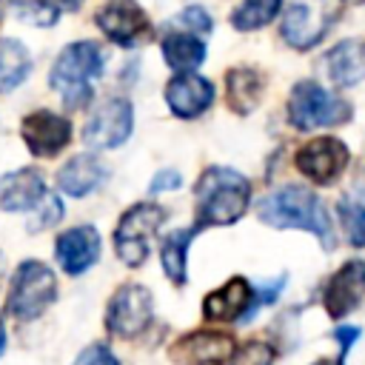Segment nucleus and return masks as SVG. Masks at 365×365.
<instances>
[{
	"instance_id": "obj_1",
	"label": "nucleus",
	"mask_w": 365,
	"mask_h": 365,
	"mask_svg": "<svg viewBox=\"0 0 365 365\" xmlns=\"http://www.w3.org/2000/svg\"><path fill=\"white\" fill-rule=\"evenodd\" d=\"M194 228L211 225H231L237 222L251 205V182L225 165H211L200 174L194 188Z\"/></svg>"
},
{
	"instance_id": "obj_2",
	"label": "nucleus",
	"mask_w": 365,
	"mask_h": 365,
	"mask_svg": "<svg viewBox=\"0 0 365 365\" xmlns=\"http://www.w3.org/2000/svg\"><path fill=\"white\" fill-rule=\"evenodd\" d=\"M257 217L271 228H299L314 234L325 251L334 248V228L325 205L311 188L302 185H282L265 194L257 205Z\"/></svg>"
},
{
	"instance_id": "obj_3",
	"label": "nucleus",
	"mask_w": 365,
	"mask_h": 365,
	"mask_svg": "<svg viewBox=\"0 0 365 365\" xmlns=\"http://www.w3.org/2000/svg\"><path fill=\"white\" fill-rule=\"evenodd\" d=\"M103 66H106V57L97 43H91V40L68 43L57 54V60L48 71V86L60 94V100L68 111H77V108L88 106V100L94 94V80L103 77Z\"/></svg>"
},
{
	"instance_id": "obj_4",
	"label": "nucleus",
	"mask_w": 365,
	"mask_h": 365,
	"mask_svg": "<svg viewBox=\"0 0 365 365\" xmlns=\"http://www.w3.org/2000/svg\"><path fill=\"white\" fill-rule=\"evenodd\" d=\"M288 120L299 131H314V128H328L351 120V103L342 100L339 94L322 88L314 80H302L291 88L288 97Z\"/></svg>"
},
{
	"instance_id": "obj_5",
	"label": "nucleus",
	"mask_w": 365,
	"mask_h": 365,
	"mask_svg": "<svg viewBox=\"0 0 365 365\" xmlns=\"http://www.w3.org/2000/svg\"><path fill=\"white\" fill-rule=\"evenodd\" d=\"M57 299V277L40 259H23L9 285L6 308L17 319H37Z\"/></svg>"
},
{
	"instance_id": "obj_6",
	"label": "nucleus",
	"mask_w": 365,
	"mask_h": 365,
	"mask_svg": "<svg viewBox=\"0 0 365 365\" xmlns=\"http://www.w3.org/2000/svg\"><path fill=\"white\" fill-rule=\"evenodd\" d=\"M163 220H165V211L157 202L131 205L114 228V251L120 262H125L128 268H140L148 259L151 240L157 237V228L163 225Z\"/></svg>"
},
{
	"instance_id": "obj_7",
	"label": "nucleus",
	"mask_w": 365,
	"mask_h": 365,
	"mask_svg": "<svg viewBox=\"0 0 365 365\" xmlns=\"http://www.w3.org/2000/svg\"><path fill=\"white\" fill-rule=\"evenodd\" d=\"M336 14L339 6L334 0H291L282 14L279 34L291 48L308 51L331 31Z\"/></svg>"
},
{
	"instance_id": "obj_8",
	"label": "nucleus",
	"mask_w": 365,
	"mask_h": 365,
	"mask_svg": "<svg viewBox=\"0 0 365 365\" xmlns=\"http://www.w3.org/2000/svg\"><path fill=\"white\" fill-rule=\"evenodd\" d=\"M151 317H154V297L140 282L120 285L106 305V328L111 336L120 339H131L143 334L151 325Z\"/></svg>"
},
{
	"instance_id": "obj_9",
	"label": "nucleus",
	"mask_w": 365,
	"mask_h": 365,
	"mask_svg": "<svg viewBox=\"0 0 365 365\" xmlns=\"http://www.w3.org/2000/svg\"><path fill=\"white\" fill-rule=\"evenodd\" d=\"M134 128V108L125 97H108L103 100L83 125V143L97 151H108L123 145L131 137Z\"/></svg>"
},
{
	"instance_id": "obj_10",
	"label": "nucleus",
	"mask_w": 365,
	"mask_h": 365,
	"mask_svg": "<svg viewBox=\"0 0 365 365\" xmlns=\"http://www.w3.org/2000/svg\"><path fill=\"white\" fill-rule=\"evenodd\" d=\"M237 351V342L228 331H188L171 342L168 356L174 365H228Z\"/></svg>"
},
{
	"instance_id": "obj_11",
	"label": "nucleus",
	"mask_w": 365,
	"mask_h": 365,
	"mask_svg": "<svg viewBox=\"0 0 365 365\" xmlns=\"http://www.w3.org/2000/svg\"><path fill=\"white\" fill-rule=\"evenodd\" d=\"M20 137L31 157L51 160L71 143V120L57 111L37 108L20 120Z\"/></svg>"
},
{
	"instance_id": "obj_12",
	"label": "nucleus",
	"mask_w": 365,
	"mask_h": 365,
	"mask_svg": "<svg viewBox=\"0 0 365 365\" xmlns=\"http://www.w3.org/2000/svg\"><path fill=\"white\" fill-rule=\"evenodd\" d=\"M348 160H351V154H348V145L342 140H336V137H314L297 151L294 165L311 182L331 185L345 171Z\"/></svg>"
},
{
	"instance_id": "obj_13",
	"label": "nucleus",
	"mask_w": 365,
	"mask_h": 365,
	"mask_svg": "<svg viewBox=\"0 0 365 365\" xmlns=\"http://www.w3.org/2000/svg\"><path fill=\"white\" fill-rule=\"evenodd\" d=\"M365 299V259H348L339 265L322 288V308L331 319H342Z\"/></svg>"
},
{
	"instance_id": "obj_14",
	"label": "nucleus",
	"mask_w": 365,
	"mask_h": 365,
	"mask_svg": "<svg viewBox=\"0 0 365 365\" xmlns=\"http://www.w3.org/2000/svg\"><path fill=\"white\" fill-rule=\"evenodd\" d=\"M54 257H57V265L68 277L86 274L100 259V234H97V228L94 225H74V228L63 231L54 240Z\"/></svg>"
},
{
	"instance_id": "obj_15",
	"label": "nucleus",
	"mask_w": 365,
	"mask_h": 365,
	"mask_svg": "<svg viewBox=\"0 0 365 365\" xmlns=\"http://www.w3.org/2000/svg\"><path fill=\"white\" fill-rule=\"evenodd\" d=\"M94 23L117 46H134L151 31L145 11L134 3H108L94 14Z\"/></svg>"
},
{
	"instance_id": "obj_16",
	"label": "nucleus",
	"mask_w": 365,
	"mask_h": 365,
	"mask_svg": "<svg viewBox=\"0 0 365 365\" xmlns=\"http://www.w3.org/2000/svg\"><path fill=\"white\" fill-rule=\"evenodd\" d=\"M254 302V285L245 277H231L202 299V317L208 322H237L245 319Z\"/></svg>"
},
{
	"instance_id": "obj_17",
	"label": "nucleus",
	"mask_w": 365,
	"mask_h": 365,
	"mask_svg": "<svg viewBox=\"0 0 365 365\" xmlns=\"http://www.w3.org/2000/svg\"><path fill=\"white\" fill-rule=\"evenodd\" d=\"M165 103L177 117L194 120L214 103V86L200 74H174L165 83Z\"/></svg>"
},
{
	"instance_id": "obj_18",
	"label": "nucleus",
	"mask_w": 365,
	"mask_h": 365,
	"mask_svg": "<svg viewBox=\"0 0 365 365\" xmlns=\"http://www.w3.org/2000/svg\"><path fill=\"white\" fill-rule=\"evenodd\" d=\"M46 180L37 168L23 165L6 177H0V208L3 211H26L31 214L46 197Z\"/></svg>"
},
{
	"instance_id": "obj_19",
	"label": "nucleus",
	"mask_w": 365,
	"mask_h": 365,
	"mask_svg": "<svg viewBox=\"0 0 365 365\" xmlns=\"http://www.w3.org/2000/svg\"><path fill=\"white\" fill-rule=\"evenodd\" d=\"M106 180V165L94 154H74L57 168V188L68 197H88Z\"/></svg>"
},
{
	"instance_id": "obj_20",
	"label": "nucleus",
	"mask_w": 365,
	"mask_h": 365,
	"mask_svg": "<svg viewBox=\"0 0 365 365\" xmlns=\"http://www.w3.org/2000/svg\"><path fill=\"white\" fill-rule=\"evenodd\" d=\"M265 91V74L251 66H234L225 71V103L234 114H251Z\"/></svg>"
},
{
	"instance_id": "obj_21",
	"label": "nucleus",
	"mask_w": 365,
	"mask_h": 365,
	"mask_svg": "<svg viewBox=\"0 0 365 365\" xmlns=\"http://www.w3.org/2000/svg\"><path fill=\"white\" fill-rule=\"evenodd\" d=\"M322 71L334 86H356L365 77V43L342 40L322 54Z\"/></svg>"
},
{
	"instance_id": "obj_22",
	"label": "nucleus",
	"mask_w": 365,
	"mask_h": 365,
	"mask_svg": "<svg viewBox=\"0 0 365 365\" xmlns=\"http://www.w3.org/2000/svg\"><path fill=\"white\" fill-rule=\"evenodd\" d=\"M163 60L177 74H194V68L205 60V43L200 37H194V34L168 31L163 37Z\"/></svg>"
},
{
	"instance_id": "obj_23",
	"label": "nucleus",
	"mask_w": 365,
	"mask_h": 365,
	"mask_svg": "<svg viewBox=\"0 0 365 365\" xmlns=\"http://www.w3.org/2000/svg\"><path fill=\"white\" fill-rule=\"evenodd\" d=\"M194 237H197V228L191 225V228H177V231L165 234L163 242H160V262H163L165 277L174 285H185L188 282L185 259H188V245H191Z\"/></svg>"
},
{
	"instance_id": "obj_24",
	"label": "nucleus",
	"mask_w": 365,
	"mask_h": 365,
	"mask_svg": "<svg viewBox=\"0 0 365 365\" xmlns=\"http://www.w3.org/2000/svg\"><path fill=\"white\" fill-rule=\"evenodd\" d=\"M31 54L14 37H0V94L17 88L31 74Z\"/></svg>"
},
{
	"instance_id": "obj_25",
	"label": "nucleus",
	"mask_w": 365,
	"mask_h": 365,
	"mask_svg": "<svg viewBox=\"0 0 365 365\" xmlns=\"http://www.w3.org/2000/svg\"><path fill=\"white\" fill-rule=\"evenodd\" d=\"M282 9V0H242L231 11V26L237 31H257L265 29Z\"/></svg>"
},
{
	"instance_id": "obj_26",
	"label": "nucleus",
	"mask_w": 365,
	"mask_h": 365,
	"mask_svg": "<svg viewBox=\"0 0 365 365\" xmlns=\"http://www.w3.org/2000/svg\"><path fill=\"white\" fill-rule=\"evenodd\" d=\"M336 211H339V222H342L345 240L354 248H362L365 245V205L342 197L339 205H336Z\"/></svg>"
},
{
	"instance_id": "obj_27",
	"label": "nucleus",
	"mask_w": 365,
	"mask_h": 365,
	"mask_svg": "<svg viewBox=\"0 0 365 365\" xmlns=\"http://www.w3.org/2000/svg\"><path fill=\"white\" fill-rule=\"evenodd\" d=\"M168 26H171L174 31L200 37V34H208V31H211V14H208L202 6H188V9H182L180 14H174V17L168 20Z\"/></svg>"
},
{
	"instance_id": "obj_28",
	"label": "nucleus",
	"mask_w": 365,
	"mask_h": 365,
	"mask_svg": "<svg viewBox=\"0 0 365 365\" xmlns=\"http://www.w3.org/2000/svg\"><path fill=\"white\" fill-rule=\"evenodd\" d=\"M14 14H17L23 23L40 26V29L54 26L57 17H60V11H57L54 6H48V3H43V0H17V3H14Z\"/></svg>"
},
{
	"instance_id": "obj_29",
	"label": "nucleus",
	"mask_w": 365,
	"mask_h": 365,
	"mask_svg": "<svg viewBox=\"0 0 365 365\" xmlns=\"http://www.w3.org/2000/svg\"><path fill=\"white\" fill-rule=\"evenodd\" d=\"M63 220V202L57 194H46L43 202L31 211V220H29V231H46L51 225H57Z\"/></svg>"
},
{
	"instance_id": "obj_30",
	"label": "nucleus",
	"mask_w": 365,
	"mask_h": 365,
	"mask_svg": "<svg viewBox=\"0 0 365 365\" xmlns=\"http://www.w3.org/2000/svg\"><path fill=\"white\" fill-rule=\"evenodd\" d=\"M274 356L277 354L268 342L254 339V342H245L242 348H237L228 365H274Z\"/></svg>"
},
{
	"instance_id": "obj_31",
	"label": "nucleus",
	"mask_w": 365,
	"mask_h": 365,
	"mask_svg": "<svg viewBox=\"0 0 365 365\" xmlns=\"http://www.w3.org/2000/svg\"><path fill=\"white\" fill-rule=\"evenodd\" d=\"M74 365H120V359L111 354V348L106 342H91L77 359Z\"/></svg>"
},
{
	"instance_id": "obj_32",
	"label": "nucleus",
	"mask_w": 365,
	"mask_h": 365,
	"mask_svg": "<svg viewBox=\"0 0 365 365\" xmlns=\"http://www.w3.org/2000/svg\"><path fill=\"white\" fill-rule=\"evenodd\" d=\"M180 185H182L180 171L165 168V171L154 174V180H151V185H148V191H151V194H160V191H174V188H180Z\"/></svg>"
},
{
	"instance_id": "obj_33",
	"label": "nucleus",
	"mask_w": 365,
	"mask_h": 365,
	"mask_svg": "<svg viewBox=\"0 0 365 365\" xmlns=\"http://www.w3.org/2000/svg\"><path fill=\"white\" fill-rule=\"evenodd\" d=\"M334 339L339 342V356H336V359H339V362L345 365V359H348V351H351V345H354V342L359 339V328H356V325H342V328H336V331H334Z\"/></svg>"
},
{
	"instance_id": "obj_34",
	"label": "nucleus",
	"mask_w": 365,
	"mask_h": 365,
	"mask_svg": "<svg viewBox=\"0 0 365 365\" xmlns=\"http://www.w3.org/2000/svg\"><path fill=\"white\" fill-rule=\"evenodd\" d=\"M43 3L54 6L57 11H77V9L83 6V0H43Z\"/></svg>"
},
{
	"instance_id": "obj_35",
	"label": "nucleus",
	"mask_w": 365,
	"mask_h": 365,
	"mask_svg": "<svg viewBox=\"0 0 365 365\" xmlns=\"http://www.w3.org/2000/svg\"><path fill=\"white\" fill-rule=\"evenodd\" d=\"M356 188L365 194V165H362V168H359V174H356Z\"/></svg>"
},
{
	"instance_id": "obj_36",
	"label": "nucleus",
	"mask_w": 365,
	"mask_h": 365,
	"mask_svg": "<svg viewBox=\"0 0 365 365\" xmlns=\"http://www.w3.org/2000/svg\"><path fill=\"white\" fill-rule=\"evenodd\" d=\"M3 351H6V325L0 319V356H3Z\"/></svg>"
},
{
	"instance_id": "obj_37",
	"label": "nucleus",
	"mask_w": 365,
	"mask_h": 365,
	"mask_svg": "<svg viewBox=\"0 0 365 365\" xmlns=\"http://www.w3.org/2000/svg\"><path fill=\"white\" fill-rule=\"evenodd\" d=\"M9 9H11V0H0V23H3V17H6Z\"/></svg>"
},
{
	"instance_id": "obj_38",
	"label": "nucleus",
	"mask_w": 365,
	"mask_h": 365,
	"mask_svg": "<svg viewBox=\"0 0 365 365\" xmlns=\"http://www.w3.org/2000/svg\"><path fill=\"white\" fill-rule=\"evenodd\" d=\"M311 365H342L339 359H317V362H311Z\"/></svg>"
},
{
	"instance_id": "obj_39",
	"label": "nucleus",
	"mask_w": 365,
	"mask_h": 365,
	"mask_svg": "<svg viewBox=\"0 0 365 365\" xmlns=\"http://www.w3.org/2000/svg\"><path fill=\"white\" fill-rule=\"evenodd\" d=\"M342 3H348V6H362L365 0H342Z\"/></svg>"
}]
</instances>
